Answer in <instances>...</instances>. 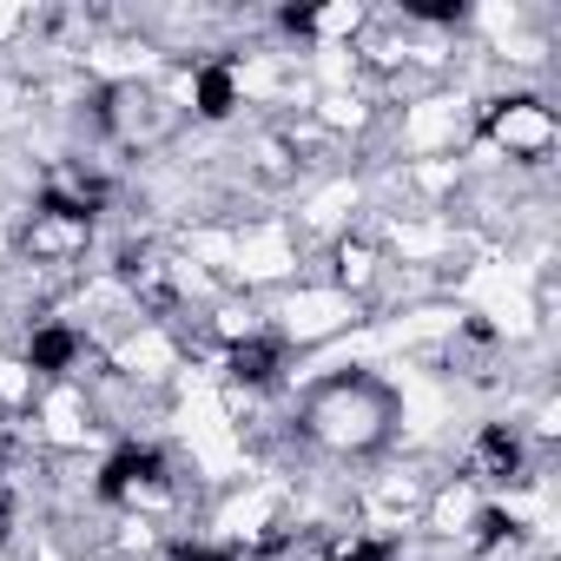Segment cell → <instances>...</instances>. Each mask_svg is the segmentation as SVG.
<instances>
[{"mask_svg":"<svg viewBox=\"0 0 561 561\" xmlns=\"http://www.w3.org/2000/svg\"><path fill=\"white\" fill-rule=\"evenodd\" d=\"M469 469H476L482 482H515V476H522V443H515L502 423H489V430L476 436V456H469Z\"/></svg>","mask_w":561,"mask_h":561,"instance_id":"cell-1","label":"cell"},{"mask_svg":"<svg viewBox=\"0 0 561 561\" xmlns=\"http://www.w3.org/2000/svg\"><path fill=\"white\" fill-rule=\"evenodd\" d=\"M139 482L159 489V482H165V462H159L152 449H119V456L106 462V482H100V489H106V495H126V489H139Z\"/></svg>","mask_w":561,"mask_h":561,"instance_id":"cell-2","label":"cell"},{"mask_svg":"<svg viewBox=\"0 0 561 561\" xmlns=\"http://www.w3.org/2000/svg\"><path fill=\"white\" fill-rule=\"evenodd\" d=\"M271 370H277V344H271V337H251V344H238V351H231V377L264 383Z\"/></svg>","mask_w":561,"mask_h":561,"instance_id":"cell-3","label":"cell"},{"mask_svg":"<svg viewBox=\"0 0 561 561\" xmlns=\"http://www.w3.org/2000/svg\"><path fill=\"white\" fill-rule=\"evenodd\" d=\"M73 351H80V337H73V331H41L27 357H34V370H67V364H73Z\"/></svg>","mask_w":561,"mask_h":561,"instance_id":"cell-4","label":"cell"},{"mask_svg":"<svg viewBox=\"0 0 561 561\" xmlns=\"http://www.w3.org/2000/svg\"><path fill=\"white\" fill-rule=\"evenodd\" d=\"M198 113H205V119H225V113H231V73H225V67H205V73H198Z\"/></svg>","mask_w":561,"mask_h":561,"instance_id":"cell-5","label":"cell"},{"mask_svg":"<svg viewBox=\"0 0 561 561\" xmlns=\"http://www.w3.org/2000/svg\"><path fill=\"white\" fill-rule=\"evenodd\" d=\"M508 535H515V522H508L502 508H489V515L476 522V541H482V548H495V541H508Z\"/></svg>","mask_w":561,"mask_h":561,"instance_id":"cell-6","label":"cell"},{"mask_svg":"<svg viewBox=\"0 0 561 561\" xmlns=\"http://www.w3.org/2000/svg\"><path fill=\"white\" fill-rule=\"evenodd\" d=\"M337 561H390V541H351Z\"/></svg>","mask_w":561,"mask_h":561,"instance_id":"cell-7","label":"cell"},{"mask_svg":"<svg viewBox=\"0 0 561 561\" xmlns=\"http://www.w3.org/2000/svg\"><path fill=\"white\" fill-rule=\"evenodd\" d=\"M416 14H423V21H456L462 8H449V0H416Z\"/></svg>","mask_w":561,"mask_h":561,"instance_id":"cell-8","label":"cell"},{"mask_svg":"<svg viewBox=\"0 0 561 561\" xmlns=\"http://www.w3.org/2000/svg\"><path fill=\"white\" fill-rule=\"evenodd\" d=\"M179 561H231V554H205V548H179Z\"/></svg>","mask_w":561,"mask_h":561,"instance_id":"cell-9","label":"cell"},{"mask_svg":"<svg viewBox=\"0 0 561 561\" xmlns=\"http://www.w3.org/2000/svg\"><path fill=\"white\" fill-rule=\"evenodd\" d=\"M0 522H8V489H0Z\"/></svg>","mask_w":561,"mask_h":561,"instance_id":"cell-10","label":"cell"}]
</instances>
